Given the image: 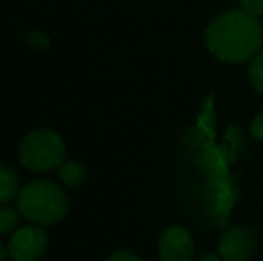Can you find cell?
Masks as SVG:
<instances>
[{
  "mask_svg": "<svg viewBox=\"0 0 263 261\" xmlns=\"http://www.w3.org/2000/svg\"><path fill=\"white\" fill-rule=\"evenodd\" d=\"M204 42L211 56L222 63H247L263 49V25L242 7L229 9L210 22Z\"/></svg>",
  "mask_w": 263,
  "mask_h": 261,
  "instance_id": "obj_1",
  "label": "cell"
},
{
  "mask_svg": "<svg viewBox=\"0 0 263 261\" xmlns=\"http://www.w3.org/2000/svg\"><path fill=\"white\" fill-rule=\"evenodd\" d=\"M16 209L31 224L54 226L68 213V197L54 181L34 179L20 190Z\"/></svg>",
  "mask_w": 263,
  "mask_h": 261,
  "instance_id": "obj_2",
  "label": "cell"
},
{
  "mask_svg": "<svg viewBox=\"0 0 263 261\" xmlns=\"http://www.w3.org/2000/svg\"><path fill=\"white\" fill-rule=\"evenodd\" d=\"M66 159V143L58 131L34 129L22 138L18 145V161L22 167L34 174L59 168Z\"/></svg>",
  "mask_w": 263,
  "mask_h": 261,
  "instance_id": "obj_3",
  "label": "cell"
},
{
  "mask_svg": "<svg viewBox=\"0 0 263 261\" xmlns=\"http://www.w3.org/2000/svg\"><path fill=\"white\" fill-rule=\"evenodd\" d=\"M49 234L43 226L31 224L16 229L7 244V254L13 261H38L47 251Z\"/></svg>",
  "mask_w": 263,
  "mask_h": 261,
  "instance_id": "obj_4",
  "label": "cell"
},
{
  "mask_svg": "<svg viewBox=\"0 0 263 261\" xmlns=\"http://www.w3.org/2000/svg\"><path fill=\"white\" fill-rule=\"evenodd\" d=\"M217 249L222 261H249L258 249V236L247 226H231L220 234Z\"/></svg>",
  "mask_w": 263,
  "mask_h": 261,
  "instance_id": "obj_5",
  "label": "cell"
},
{
  "mask_svg": "<svg viewBox=\"0 0 263 261\" xmlns=\"http://www.w3.org/2000/svg\"><path fill=\"white\" fill-rule=\"evenodd\" d=\"M195 254V242L190 231L183 226H170L158 238L159 261H192Z\"/></svg>",
  "mask_w": 263,
  "mask_h": 261,
  "instance_id": "obj_6",
  "label": "cell"
},
{
  "mask_svg": "<svg viewBox=\"0 0 263 261\" xmlns=\"http://www.w3.org/2000/svg\"><path fill=\"white\" fill-rule=\"evenodd\" d=\"M20 190V177L16 170L0 161V206L16 202Z\"/></svg>",
  "mask_w": 263,
  "mask_h": 261,
  "instance_id": "obj_7",
  "label": "cell"
},
{
  "mask_svg": "<svg viewBox=\"0 0 263 261\" xmlns=\"http://www.w3.org/2000/svg\"><path fill=\"white\" fill-rule=\"evenodd\" d=\"M59 181L66 188H77L86 181V168L77 159H65V163L58 168Z\"/></svg>",
  "mask_w": 263,
  "mask_h": 261,
  "instance_id": "obj_8",
  "label": "cell"
},
{
  "mask_svg": "<svg viewBox=\"0 0 263 261\" xmlns=\"http://www.w3.org/2000/svg\"><path fill=\"white\" fill-rule=\"evenodd\" d=\"M20 211L14 208H11L9 204L0 206V236L6 234H13L18 229L20 224Z\"/></svg>",
  "mask_w": 263,
  "mask_h": 261,
  "instance_id": "obj_9",
  "label": "cell"
},
{
  "mask_svg": "<svg viewBox=\"0 0 263 261\" xmlns=\"http://www.w3.org/2000/svg\"><path fill=\"white\" fill-rule=\"evenodd\" d=\"M247 77H249L251 86H253L260 95H263V49L249 61Z\"/></svg>",
  "mask_w": 263,
  "mask_h": 261,
  "instance_id": "obj_10",
  "label": "cell"
},
{
  "mask_svg": "<svg viewBox=\"0 0 263 261\" xmlns=\"http://www.w3.org/2000/svg\"><path fill=\"white\" fill-rule=\"evenodd\" d=\"M24 42L31 47L32 50H47L50 47V38L45 34L43 31H38V29H31L24 34Z\"/></svg>",
  "mask_w": 263,
  "mask_h": 261,
  "instance_id": "obj_11",
  "label": "cell"
},
{
  "mask_svg": "<svg viewBox=\"0 0 263 261\" xmlns=\"http://www.w3.org/2000/svg\"><path fill=\"white\" fill-rule=\"evenodd\" d=\"M107 261H143L138 254L127 251V249H118V251L111 252Z\"/></svg>",
  "mask_w": 263,
  "mask_h": 261,
  "instance_id": "obj_12",
  "label": "cell"
},
{
  "mask_svg": "<svg viewBox=\"0 0 263 261\" xmlns=\"http://www.w3.org/2000/svg\"><path fill=\"white\" fill-rule=\"evenodd\" d=\"M240 6L254 16H263V0H240Z\"/></svg>",
  "mask_w": 263,
  "mask_h": 261,
  "instance_id": "obj_13",
  "label": "cell"
},
{
  "mask_svg": "<svg viewBox=\"0 0 263 261\" xmlns=\"http://www.w3.org/2000/svg\"><path fill=\"white\" fill-rule=\"evenodd\" d=\"M251 134L253 138H256L258 142H263V111L258 113L251 122Z\"/></svg>",
  "mask_w": 263,
  "mask_h": 261,
  "instance_id": "obj_14",
  "label": "cell"
},
{
  "mask_svg": "<svg viewBox=\"0 0 263 261\" xmlns=\"http://www.w3.org/2000/svg\"><path fill=\"white\" fill-rule=\"evenodd\" d=\"M195 261H222V258L218 254H213V252H206V254L199 256Z\"/></svg>",
  "mask_w": 263,
  "mask_h": 261,
  "instance_id": "obj_15",
  "label": "cell"
},
{
  "mask_svg": "<svg viewBox=\"0 0 263 261\" xmlns=\"http://www.w3.org/2000/svg\"><path fill=\"white\" fill-rule=\"evenodd\" d=\"M7 256H9V254H7V249L4 247V244L0 242V261H6Z\"/></svg>",
  "mask_w": 263,
  "mask_h": 261,
  "instance_id": "obj_16",
  "label": "cell"
}]
</instances>
